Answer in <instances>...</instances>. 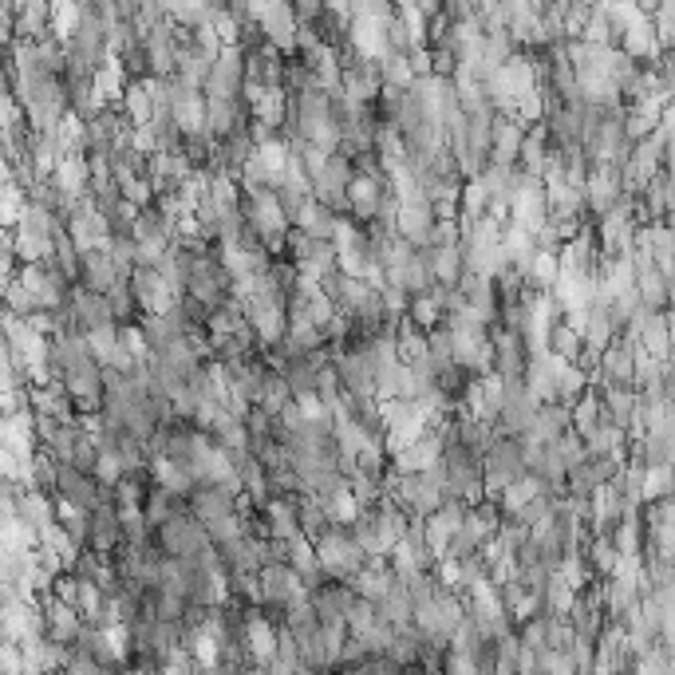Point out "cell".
<instances>
[{"label":"cell","instance_id":"obj_31","mask_svg":"<svg viewBox=\"0 0 675 675\" xmlns=\"http://www.w3.org/2000/svg\"><path fill=\"white\" fill-rule=\"evenodd\" d=\"M52 182H56V187L64 190L71 202H79V198L91 194V162L83 155L59 158V167L52 170Z\"/></svg>","mask_w":675,"mask_h":675},{"label":"cell","instance_id":"obj_32","mask_svg":"<svg viewBox=\"0 0 675 675\" xmlns=\"http://www.w3.org/2000/svg\"><path fill=\"white\" fill-rule=\"evenodd\" d=\"M608 427H612V415H608V407H605V395L593 387V392H588L585 400L573 407V431L588 442L593 435L608 431Z\"/></svg>","mask_w":675,"mask_h":675},{"label":"cell","instance_id":"obj_18","mask_svg":"<svg viewBox=\"0 0 675 675\" xmlns=\"http://www.w3.org/2000/svg\"><path fill=\"white\" fill-rule=\"evenodd\" d=\"M40 625H44V637L56 640V644L71 648L79 640V632H83V625L88 620L79 617V608L68 605V600H59V597H40Z\"/></svg>","mask_w":675,"mask_h":675},{"label":"cell","instance_id":"obj_14","mask_svg":"<svg viewBox=\"0 0 675 675\" xmlns=\"http://www.w3.org/2000/svg\"><path fill=\"white\" fill-rule=\"evenodd\" d=\"M538 415H541L538 395L529 392L526 383H506V403H502V415H498V435L526 439V435L538 427Z\"/></svg>","mask_w":675,"mask_h":675},{"label":"cell","instance_id":"obj_34","mask_svg":"<svg viewBox=\"0 0 675 675\" xmlns=\"http://www.w3.org/2000/svg\"><path fill=\"white\" fill-rule=\"evenodd\" d=\"M293 229H304V234L320 237V241H336V234L344 229V217L336 214V210H328L324 202H308V206L301 210V217L293 222Z\"/></svg>","mask_w":675,"mask_h":675},{"label":"cell","instance_id":"obj_4","mask_svg":"<svg viewBox=\"0 0 675 675\" xmlns=\"http://www.w3.org/2000/svg\"><path fill=\"white\" fill-rule=\"evenodd\" d=\"M158 549L167 553L170 561H210L214 558V538L210 529L194 518V509H182L178 518H170L167 526L155 533Z\"/></svg>","mask_w":675,"mask_h":675},{"label":"cell","instance_id":"obj_26","mask_svg":"<svg viewBox=\"0 0 675 675\" xmlns=\"http://www.w3.org/2000/svg\"><path fill=\"white\" fill-rule=\"evenodd\" d=\"M466 514H470V506H462V502H454V498H447V506L439 509V514H431V518L423 521V533H427V541H431V549L439 553V561L447 558V545H450V538L459 533L462 529V521H466Z\"/></svg>","mask_w":675,"mask_h":675},{"label":"cell","instance_id":"obj_35","mask_svg":"<svg viewBox=\"0 0 675 675\" xmlns=\"http://www.w3.org/2000/svg\"><path fill=\"white\" fill-rule=\"evenodd\" d=\"M296 593H304V585L289 565L261 569V600H269V605H289Z\"/></svg>","mask_w":675,"mask_h":675},{"label":"cell","instance_id":"obj_28","mask_svg":"<svg viewBox=\"0 0 675 675\" xmlns=\"http://www.w3.org/2000/svg\"><path fill=\"white\" fill-rule=\"evenodd\" d=\"M352 585H344V581H333V585H324L313 593V605H316V617L320 625L328 628H348V608H352Z\"/></svg>","mask_w":675,"mask_h":675},{"label":"cell","instance_id":"obj_1","mask_svg":"<svg viewBox=\"0 0 675 675\" xmlns=\"http://www.w3.org/2000/svg\"><path fill=\"white\" fill-rule=\"evenodd\" d=\"M190 509H194V518L210 529V538L217 541H229V538H241L245 533V506L237 494H229L225 486H214V482H202V486L190 494Z\"/></svg>","mask_w":675,"mask_h":675},{"label":"cell","instance_id":"obj_29","mask_svg":"<svg viewBox=\"0 0 675 675\" xmlns=\"http://www.w3.org/2000/svg\"><path fill=\"white\" fill-rule=\"evenodd\" d=\"M400 585V573L392 569V561L387 558H372L368 561V569H363L360 577L352 581V593H360L363 600H372V605H380L392 588Z\"/></svg>","mask_w":675,"mask_h":675},{"label":"cell","instance_id":"obj_5","mask_svg":"<svg viewBox=\"0 0 675 675\" xmlns=\"http://www.w3.org/2000/svg\"><path fill=\"white\" fill-rule=\"evenodd\" d=\"M316 553H320V565L328 569V577L344 581V585H352L363 569H368V561H372L368 549L356 541L352 526H336L328 538L316 541Z\"/></svg>","mask_w":675,"mask_h":675},{"label":"cell","instance_id":"obj_30","mask_svg":"<svg viewBox=\"0 0 675 675\" xmlns=\"http://www.w3.org/2000/svg\"><path fill=\"white\" fill-rule=\"evenodd\" d=\"M573 431V407L565 403H541V415H538V427L526 435L529 447H545V442H558Z\"/></svg>","mask_w":675,"mask_h":675},{"label":"cell","instance_id":"obj_6","mask_svg":"<svg viewBox=\"0 0 675 675\" xmlns=\"http://www.w3.org/2000/svg\"><path fill=\"white\" fill-rule=\"evenodd\" d=\"M597 241L605 261H617V257H632L637 254L640 229H644V217H640L637 202H620L617 210H608L605 217H597Z\"/></svg>","mask_w":675,"mask_h":675},{"label":"cell","instance_id":"obj_16","mask_svg":"<svg viewBox=\"0 0 675 675\" xmlns=\"http://www.w3.org/2000/svg\"><path fill=\"white\" fill-rule=\"evenodd\" d=\"M241 313H245V320L254 324V333H257V340H261V348L281 344L284 336H289V324H293L281 304H277L273 296H265V293L249 296V301L241 304Z\"/></svg>","mask_w":675,"mask_h":675},{"label":"cell","instance_id":"obj_20","mask_svg":"<svg viewBox=\"0 0 675 675\" xmlns=\"http://www.w3.org/2000/svg\"><path fill=\"white\" fill-rule=\"evenodd\" d=\"M549 222V194H545V182L541 178H529L521 182L518 198H514V206H509V225H521L529 234L538 237V229Z\"/></svg>","mask_w":675,"mask_h":675},{"label":"cell","instance_id":"obj_24","mask_svg":"<svg viewBox=\"0 0 675 675\" xmlns=\"http://www.w3.org/2000/svg\"><path fill=\"white\" fill-rule=\"evenodd\" d=\"M640 217H644V225H664L667 217L675 214V175H656L652 182H648V190L640 194Z\"/></svg>","mask_w":675,"mask_h":675},{"label":"cell","instance_id":"obj_37","mask_svg":"<svg viewBox=\"0 0 675 675\" xmlns=\"http://www.w3.org/2000/svg\"><path fill=\"white\" fill-rule=\"evenodd\" d=\"M549 158H553V147H549L545 127H541V123H538V127H529L526 147H521V158H518V167L526 170L529 178H545Z\"/></svg>","mask_w":675,"mask_h":675},{"label":"cell","instance_id":"obj_8","mask_svg":"<svg viewBox=\"0 0 675 675\" xmlns=\"http://www.w3.org/2000/svg\"><path fill=\"white\" fill-rule=\"evenodd\" d=\"M490 344H494V375L506 383H526L529 363H533V344L526 336L502 328V324L490 328Z\"/></svg>","mask_w":675,"mask_h":675},{"label":"cell","instance_id":"obj_3","mask_svg":"<svg viewBox=\"0 0 675 675\" xmlns=\"http://www.w3.org/2000/svg\"><path fill=\"white\" fill-rule=\"evenodd\" d=\"M482 479H486L490 498H502L509 486L526 482L529 479V447H526V439L498 435L494 447L486 450V459H482Z\"/></svg>","mask_w":675,"mask_h":675},{"label":"cell","instance_id":"obj_15","mask_svg":"<svg viewBox=\"0 0 675 675\" xmlns=\"http://www.w3.org/2000/svg\"><path fill=\"white\" fill-rule=\"evenodd\" d=\"M68 234L79 245V254H95V249H108L111 241V225L108 217L99 214V206L91 198H79L68 214Z\"/></svg>","mask_w":675,"mask_h":675},{"label":"cell","instance_id":"obj_39","mask_svg":"<svg viewBox=\"0 0 675 675\" xmlns=\"http://www.w3.org/2000/svg\"><path fill=\"white\" fill-rule=\"evenodd\" d=\"M119 108L127 111V119L135 127H147L150 119H155V99H150L147 83H127L123 95H119Z\"/></svg>","mask_w":675,"mask_h":675},{"label":"cell","instance_id":"obj_10","mask_svg":"<svg viewBox=\"0 0 675 675\" xmlns=\"http://www.w3.org/2000/svg\"><path fill=\"white\" fill-rule=\"evenodd\" d=\"M352 178H356V162L336 150V155H328V162L313 175V198L324 202L328 210H336L340 217H348V190H352Z\"/></svg>","mask_w":675,"mask_h":675},{"label":"cell","instance_id":"obj_13","mask_svg":"<svg viewBox=\"0 0 675 675\" xmlns=\"http://www.w3.org/2000/svg\"><path fill=\"white\" fill-rule=\"evenodd\" d=\"M83 549H91V553H111V558L123 549V509H119V502L111 498V494L88 514Z\"/></svg>","mask_w":675,"mask_h":675},{"label":"cell","instance_id":"obj_11","mask_svg":"<svg viewBox=\"0 0 675 675\" xmlns=\"http://www.w3.org/2000/svg\"><path fill=\"white\" fill-rule=\"evenodd\" d=\"M640 375V344L637 340H617L600 352L597 372L588 375L593 387H637Z\"/></svg>","mask_w":675,"mask_h":675},{"label":"cell","instance_id":"obj_27","mask_svg":"<svg viewBox=\"0 0 675 675\" xmlns=\"http://www.w3.org/2000/svg\"><path fill=\"white\" fill-rule=\"evenodd\" d=\"M119 281H127V277L115 269L108 249L83 254V261H79V284H83V289H91V293H99V296H111Z\"/></svg>","mask_w":675,"mask_h":675},{"label":"cell","instance_id":"obj_22","mask_svg":"<svg viewBox=\"0 0 675 675\" xmlns=\"http://www.w3.org/2000/svg\"><path fill=\"white\" fill-rule=\"evenodd\" d=\"M265 40L284 56H296V36H301V20H296L293 4H265L261 9Z\"/></svg>","mask_w":675,"mask_h":675},{"label":"cell","instance_id":"obj_12","mask_svg":"<svg viewBox=\"0 0 675 675\" xmlns=\"http://www.w3.org/2000/svg\"><path fill=\"white\" fill-rule=\"evenodd\" d=\"M245 88H249V64H245V52L237 48V44H225V48L217 52L214 68H210V79H206V88H202V95L206 99H234V95H245Z\"/></svg>","mask_w":675,"mask_h":675},{"label":"cell","instance_id":"obj_23","mask_svg":"<svg viewBox=\"0 0 675 675\" xmlns=\"http://www.w3.org/2000/svg\"><path fill=\"white\" fill-rule=\"evenodd\" d=\"M289 569H293L296 577H301V585L308 588V593H316V588H324V585H333V577H328V569L320 565V553H316V541H308V538L289 541Z\"/></svg>","mask_w":675,"mask_h":675},{"label":"cell","instance_id":"obj_17","mask_svg":"<svg viewBox=\"0 0 675 675\" xmlns=\"http://www.w3.org/2000/svg\"><path fill=\"white\" fill-rule=\"evenodd\" d=\"M333 368L344 383V395L380 400V372H375V363L363 352H348V348H340V352L333 356Z\"/></svg>","mask_w":675,"mask_h":675},{"label":"cell","instance_id":"obj_40","mask_svg":"<svg viewBox=\"0 0 675 675\" xmlns=\"http://www.w3.org/2000/svg\"><path fill=\"white\" fill-rule=\"evenodd\" d=\"M407 316H412V320L419 324L423 333H431V328H439V324L447 320V313H442V301H439V293H435V289H431V293H419V296H415V301H412V313H407Z\"/></svg>","mask_w":675,"mask_h":675},{"label":"cell","instance_id":"obj_2","mask_svg":"<svg viewBox=\"0 0 675 675\" xmlns=\"http://www.w3.org/2000/svg\"><path fill=\"white\" fill-rule=\"evenodd\" d=\"M387 498L412 521H427L447 506V474H442V466L423 470V474H395Z\"/></svg>","mask_w":675,"mask_h":675},{"label":"cell","instance_id":"obj_38","mask_svg":"<svg viewBox=\"0 0 675 675\" xmlns=\"http://www.w3.org/2000/svg\"><path fill=\"white\" fill-rule=\"evenodd\" d=\"M545 352H553L558 360H569V363H577L581 356H585V336H581V328L569 320V316L553 328V333H549Z\"/></svg>","mask_w":675,"mask_h":675},{"label":"cell","instance_id":"obj_19","mask_svg":"<svg viewBox=\"0 0 675 675\" xmlns=\"http://www.w3.org/2000/svg\"><path fill=\"white\" fill-rule=\"evenodd\" d=\"M585 202H588V217H593V222L605 217L608 210H617L620 202H628L625 187H620V167H588Z\"/></svg>","mask_w":675,"mask_h":675},{"label":"cell","instance_id":"obj_21","mask_svg":"<svg viewBox=\"0 0 675 675\" xmlns=\"http://www.w3.org/2000/svg\"><path fill=\"white\" fill-rule=\"evenodd\" d=\"M131 284H135V296L138 304H143V313H170L178 301H182V293H178L175 284L162 277V269H135L131 273Z\"/></svg>","mask_w":675,"mask_h":675},{"label":"cell","instance_id":"obj_25","mask_svg":"<svg viewBox=\"0 0 675 675\" xmlns=\"http://www.w3.org/2000/svg\"><path fill=\"white\" fill-rule=\"evenodd\" d=\"M529 127L518 115L494 119V167H518L521 147H526Z\"/></svg>","mask_w":675,"mask_h":675},{"label":"cell","instance_id":"obj_9","mask_svg":"<svg viewBox=\"0 0 675 675\" xmlns=\"http://www.w3.org/2000/svg\"><path fill=\"white\" fill-rule=\"evenodd\" d=\"M111 490H103V482L88 470L71 466V462H56V502L59 506H71L79 514H91L99 502L108 498Z\"/></svg>","mask_w":675,"mask_h":675},{"label":"cell","instance_id":"obj_33","mask_svg":"<svg viewBox=\"0 0 675 675\" xmlns=\"http://www.w3.org/2000/svg\"><path fill=\"white\" fill-rule=\"evenodd\" d=\"M296 518H301V533L308 541H320V538H328L340 521L328 514V506H324L320 498H313V494H301L296 498Z\"/></svg>","mask_w":675,"mask_h":675},{"label":"cell","instance_id":"obj_36","mask_svg":"<svg viewBox=\"0 0 675 675\" xmlns=\"http://www.w3.org/2000/svg\"><path fill=\"white\" fill-rule=\"evenodd\" d=\"M395 348H400L403 363L427 360V356H431V333H423L412 316H403V320L395 324Z\"/></svg>","mask_w":675,"mask_h":675},{"label":"cell","instance_id":"obj_7","mask_svg":"<svg viewBox=\"0 0 675 675\" xmlns=\"http://www.w3.org/2000/svg\"><path fill=\"white\" fill-rule=\"evenodd\" d=\"M241 214H245V222H249L257 234H261V241L269 245L277 257H281L284 254V241H289V234H293V222H289V214H284L281 198H277V194L241 198Z\"/></svg>","mask_w":675,"mask_h":675}]
</instances>
